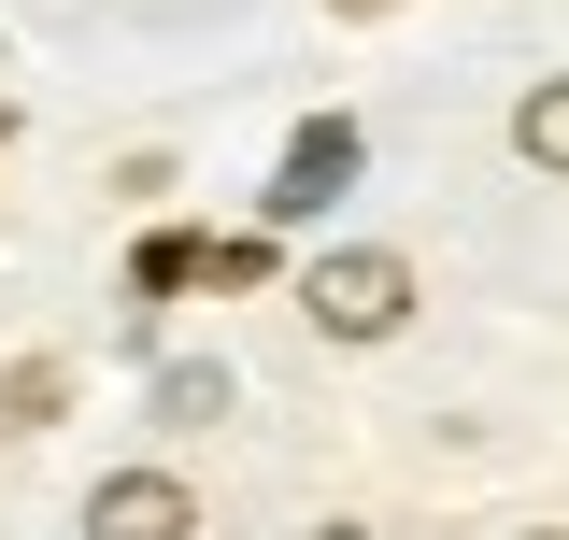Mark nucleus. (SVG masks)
Returning <instances> with one entry per match:
<instances>
[{"mask_svg":"<svg viewBox=\"0 0 569 540\" xmlns=\"http://www.w3.org/2000/svg\"><path fill=\"white\" fill-rule=\"evenodd\" d=\"M157 412H171V427H228V370H213V356H171V370H157Z\"/></svg>","mask_w":569,"mask_h":540,"instance_id":"20e7f679","label":"nucleus"},{"mask_svg":"<svg viewBox=\"0 0 569 540\" xmlns=\"http://www.w3.org/2000/svg\"><path fill=\"white\" fill-rule=\"evenodd\" d=\"M342 171H356V129H342V114H313V129L284 142V171H271V228H284V213H328V200H342Z\"/></svg>","mask_w":569,"mask_h":540,"instance_id":"7ed1b4c3","label":"nucleus"},{"mask_svg":"<svg viewBox=\"0 0 569 540\" xmlns=\"http://www.w3.org/2000/svg\"><path fill=\"white\" fill-rule=\"evenodd\" d=\"M58 399H71V384H58V370H43V356H29V370L0 384V427H43V412H58Z\"/></svg>","mask_w":569,"mask_h":540,"instance_id":"423d86ee","label":"nucleus"},{"mask_svg":"<svg viewBox=\"0 0 569 540\" xmlns=\"http://www.w3.org/2000/svg\"><path fill=\"white\" fill-rule=\"evenodd\" d=\"M527 540H569V527H527Z\"/></svg>","mask_w":569,"mask_h":540,"instance_id":"6e6552de","label":"nucleus"},{"mask_svg":"<svg viewBox=\"0 0 569 540\" xmlns=\"http://www.w3.org/2000/svg\"><path fill=\"white\" fill-rule=\"evenodd\" d=\"M512 157H527V171H569V71H556V86H527V114H512Z\"/></svg>","mask_w":569,"mask_h":540,"instance_id":"39448f33","label":"nucleus"},{"mask_svg":"<svg viewBox=\"0 0 569 540\" xmlns=\"http://www.w3.org/2000/svg\"><path fill=\"white\" fill-rule=\"evenodd\" d=\"M186 527H200V498L171 470H100L86 483V540H186Z\"/></svg>","mask_w":569,"mask_h":540,"instance_id":"f03ea898","label":"nucleus"},{"mask_svg":"<svg viewBox=\"0 0 569 540\" xmlns=\"http://www.w3.org/2000/svg\"><path fill=\"white\" fill-rule=\"evenodd\" d=\"M342 14H385V0H342Z\"/></svg>","mask_w":569,"mask_h":540,"instance_id":"0eeeda50","label":"nucleus"},{"mask_svg":"<svg viewBox=\"0 0 569 540\" xmlns=\"http://www.w3.org/2000/svg\"><path fill=\"white\" fill-rule=\"evenodd\" d=\"M299 313H313L328 341H399V328H413V270L385 257V242H342V257H313Z\"/></svg>","mask_w":569,"mask_h":540,"instance_id":"f257e3e1","label":"nucleus"}]
</instances>
